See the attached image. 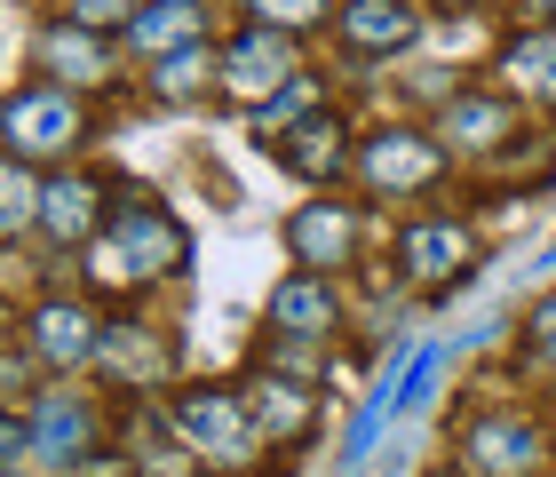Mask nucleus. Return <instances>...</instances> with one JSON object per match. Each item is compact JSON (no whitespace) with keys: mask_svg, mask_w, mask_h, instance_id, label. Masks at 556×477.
<instances>
[{"mask_svg":"<svg viewBox=\"0 0 556 477\" xmlns=\"http://www.w3.org/2000/svg\"><path fill=\"white\" fill-rule=\"evenodd\" d=\"M96 247V279L119 287V294H136L151 279H167V271H184L191 255V231H184V215L167 208V199H151V191H128V199H112V215H104V231L88 239Z\"/></svg>","mask_w":556,"mask_h":477,"instance_id":"1","label":"nucleus"},{"mask_svg":"<svg viewBox=\"0 0 556 477\" xmlns=\"http://www.w3.org/2000/svg\"><path fill=\"white\" fill-rule=\"evenodd\" d=\"M167 430H175V445L207 454L215 469H239V462L263 454V430H255V414H247V390H231V382H184L167 398Z\"/></svg>","mask_w":556,"mask_h":477,"instance_id":"2","label":"nucleus"},{"mask_svg":"<svg viewBox=\"0 0 556 477\" xmlns=\"http://www.w3.org/2000/svg\"><path fill=\"white\" fill-rule=\"evenodd\" d=\"M445 143L438 128H414V120H382V128L358 136V152H350V175L374 191V199H421L445 184Z\"/></svg>","mask_w":556,"mask_h":477,"instance_id":"3","label":"nucleus"},{"mask_svg":"<svg viewBox=\"0 0 556 477\" xmlns=\"http://www.w3.org/2000/svg\"><path fill=\"white\" fill-rule=\"evenodd\" d=\"M96 128H88V104L72 88H56V80H33V88H16V96H0V152L9 160H72L88 143Z\"/></svg>","mask_w":556,"mask_h":477,"instance_id":"4","label":"nucleus"},{"mask_svg":"<svg viewBox=\"0 0 556 477\" xmlns=\"http://www.w3.org/2000/svg\"><path fill=\"white\" fill-rule=\"evenodd\" d=\"M287 80H302V40H294V33H270V24H239V33L215 48V96H223V104L263 112Z\"/></svg>","mask_w":556,"mask_h":477,"instance_id":"5","label":"nucleus"},{"mask_svg":"<svg viewBox=\"0 0 556 477\" xmlns=\"http://www.w3.org/2000/svg\"><path fill=\"white\" fill-rule=\"evenodd\" d=\"M24 430H33V462H48L56 477H72L88 454H104V430H96V406L72 382H48L33 406H24Z\"/></svg>","mask_w":556,"mask_h":477,"instance_id":"6","label":"nucleus"},{"mask_svg":"<svg viewBox=\"0 0 556 477\" xmlns=\"http://www.w3.org/2000/svg\"><path fill=\"white\" fill-rule=\"evenodd\" d=\"M358 208L350 199H311V208H294L287 215V255L294 271H311V279H334V271L358 263Z\"/></svg>","mask_w":556,"mask_h":477,"instance_id":"7","label":"nucleus"},{"mask_svg":"<svg viewBox=\"0 0 556 477\" xmlns=\"http://www.w3.org/2000/svg\"><path fill=\"white\" fill-rule=\"evenodd\" d=\"M469 263H477V239H469V223H453V215H421V223L397 231V271H406V287H421V294L469 279Z\"/></svg>","mask_w":556,"mask_h":477,"instance_id":"8","label":"nucleus"},{"mask_svg":"<svg viewBox=\"0 0 556 477\" xmlns=\"http://www.w3.org/2000/svg\"><path fill=\"white\" fill-rule=\"evenodd\" d=\"M96 342H104V318H96L88 294H40L33 318H24V350L40 366H88Z\"/></svg>","mask_w":556,"mask_h":477,"instance_id":"9","label":"nucleus"},{"mask_svg":"<svg viewBox=\"0 0 556 477\" xmlns=\"http://www.w3.org/2000/svg\"><path fill=\"white\" fill-rule=\"evenodd\" d=\"M33 57H40V80H56V88H72V96L119 80V48H112L104 33H80V24H64V16L40 24Z\"/></svg>","mask_w":556,"mask_h":477,"instance_id":"10","label":"nucleus"},{"mask_svg":"<svg viewBox=\"0 0 556 477\" xmlns=\"http://www.w3.org/2000/svg\"><path fill=\"white\" fill-rule=\"evenodd\" d=\"M104 215H112V184H104V175L56 167L40 184V231L56 239V247H88L96 231H104Z\"/></svg>","mask_w":556,"mask_h":477,"instance_id":"11","label":"nucleus"},{"mask_svg":"<svg viewBox=\"0 0 556 477\" xmlns=\"http://www.w3.org/2000/svg\"><path fill=\"white\" fill-rule=\"evenodd\" d=\"M548 454H556L548 430H541V422H525V414H485L462 438V462L477 477H533V469H548Z\"/></svg>","mask_w":556,"mask_h":477,"instance_id":"12","label":"nucleus"},{"mask_svg":"<svg viewBox=\"0 0 556 477\" xmlns=\"http://www.w3.org/2000/svg\"><path fill=\"white\" fill-rule=\"evenodd\" d=\"M334 40L350 57H406L421 40V0H342L334 9Z\"/></svg>","mask_w":556,"mask_h":477,"instance_id":"13","label":"nucleus"},{"mask_svg":"<svg viewBox=\"0 0 556 477\" xmlns=\"http://www.w3.org/2000/svg\"><path fill=\"white\" fill-rule=\"evenodd\" d=\"M350 152H358V136H350L334 112H311V120H294V128L270 143V160L287 167L294 184H334V175H350Z\"/></svg>","mask_w":556,"mask_h":477,"instance_id":"14","label":"nucleus"},{"mask_svg":"<svg viewBox=\"0 0 556 477\" xmlns=\"http://www.w3.org/2000/svg\"><path fill=\"white\" fill-rule=\"evenodd\" d=\"M334 318H342V294H334V279H311V271H287L263 303V326L287 342H326Z\"/></svg>","mask_w":556,"mask_h":477,"instance_id":"15","label":"nucleus"},{"mask_svg":"<svg viewBox=\"0 0 556 477\" xmlns=\"http://www.w3.org/2000/svg\"><path fill=\"white\" fill-rule=\"evenodd\" d=\"M509 128H517V112H509L501 88H453L445 112H438V143L445 152H501Z\"/></svg>","mask_w":556,"mask_h":477,"instance_id":"16","label":"nucleus"},{"mask_svg":"<svg viewBox=\"0 0 556 477\" xmlns=\"http://www.w3.org/2000/svg\"><path fill=\"white\" fill-rule=\"evenodd\" d=\"M247 414H255L263 445H294V438H311V422H318V390L287 382V374H247Z\"/></svg>","mask_w":556,"mask_h":477,"instance_id":"17","label":"nucleus"},{"mask_svg":"<svg viewBox=\"0 0 556 477\" xmlns=\"http://www.w3.org/2000/svg\"><path fill=\"white\" fill-rule=\"evenodd\" d=\"M199 40H207V9H199V0H143L136 24L119 33V48H136L143 64L175 57V48H199Z\"/></svg>","mask_w":556,"mask_h":477,"instance_id":"18","label":"nucleus"},{"mask_svg":"<svg viewBox=\"0 0 556 477\" xmlns=\"http://www.w3.org/2000/svg\"><path fill=\"white\" fill-rule=\"evenodd\" d=\"M501 88L533 96V104H556V24H525V33L501 40Z\"/></svg>","mask_w":556,"mask_h":477,"instance_id":"19","label":"nucleus"},{"mask_svg":"<svg viewBox=\"0 0 556 477\" xmlns=\"http://www.w3.org/2000/svg\"><path fill=\"white\" fill-rule=\"evenodd\" d=\"M143 88H151V104H167V112L207 104V96H215V40H199V48H175V57H160V64L143 72Z\"/></svg>","mask_w":556,"mask_h":477,"instance_id":"20","label":"nucleus"},{"mask_svg":"<svg viewBox=\"0 0 556 477\" xmlns=\"http://www.w3.org/2000/svg\"><path fill=\"white\" fill-rule=\"evenodd\" d=\"M96 359H112L119 366V382H136V390H151V382H167V350L143 335L136 318H104V342H96Z\"/></svg>","mask_w":556,"mask_h":477,"instance_id":"21","label":"nucleus"},{"mask_svg":"<svg viewBox=\"0 0 556 477\" xmlns=\"http://www.w3.org/2000/svg\"><path fill=\"white\" fill-rule=\"evenodd\" d=\"M40 223V175L0 152V239H24Z\"/></svg>","mask_w":556,"mask_h":477,"instance_id":"22","label":"nucleus"},{"mask_svg":"<svg viewBox=\"0 0 556 477\" xmlns=\"http://www.w3.org/2000/svg\"><path fill=\"white\" fill-rule=\"evenodd\" d=\"M311 112H326V88L311 80V72H302V80H287V88H278V96H270V104L255 112V143H263V152H270V143H278V136H287V128H294V120H311Z\"/></svg>","mask_w":556,"mask_h":477,"instance_id":"23","label":"nucleus"},{"mask_svg":"<svg viewBox=\"0 0 556 477\" xmlns=\"http://www.w3.org/2000/svg\"><path fill=\"white\" fill-rule=\"evenodd\" d=\"M247 24H270V33H302V24H326L334 0H239Z\"/></svg>","mask_w":556,"mask_h":477,"instance_id":"24","label":"nucleus"},{"mask_svg":"<svg viewBox=\"0 0 556 477\" xmlns=\"http://www.w3.org/2000/svg\"><path fill=\"white\" fill-rule=\"evenodd\" d=\"M136 9L143 0H64V24H80V33H104V40H119L136 24Z\"/></svg>","mask_w":556,"mask_h":477,"instance_id":"25","label":"nucleus"},{"mask_svg":"<svg viewBox=\"0 0 556 477\" xmlns=\"http://www.w3.org/2000/svg\"><path fill=\"white\" fill-rule=\"evenodd\" d=\"M33 462V430H24V414H0V469H24Z\"/></svg>","mask_w":556,"mask_h":477,"instance_id":"26","label":"nucleus"},{"mask_svg":"<svg viewBox=\"0 0 556 477\" xmlns=\"http://www.w3.org/2000/svg\"><path fill=\"white\" fill-rule=\"evenodd\" d=\"M525 342H533V359H541V366H556V294H548L533 318H525Z\"/></svg>","mask_w":556,"mask_h":477,"instance_id":"27","label":"nucleus"},{"mask_svg":"<svg viewBox=\"0 0 556 477\" xmlns=\"http://www.w3.org/2000/svg\"><path fill=\"white\" fill-rule=\"evenodd\" d=\"M191 477H239V469H191Z\"/></svg>","mask_w":556,"mask_h":477,"instance_id":"28","label":"nucleus"},{"mask_svg":"<svg viewBox=\"0 0 556 477\" xmlns=\"http://www.w3.org/2000/svg\"><path fill=\"white\" fill-rule=\"evenodd\" d=\"M438 9H477V0H438Z\"/></svg>","mask_w":556,"mask_h":477,"instance_id":"29","label":"nucleus"},{"mask_svg":"<svg viewBox=\"0 0 556 477\" xmlns=\"http://www.w3.org/2000/svg\"><path fill=\"white\" fill-rule=\"evenodd\" d=\"M0 477H24V469H0Z\"/></svg>","mask_w":556,"mask_h":477,"instance_id":"30","label":"nucleus"}]
</instances>
